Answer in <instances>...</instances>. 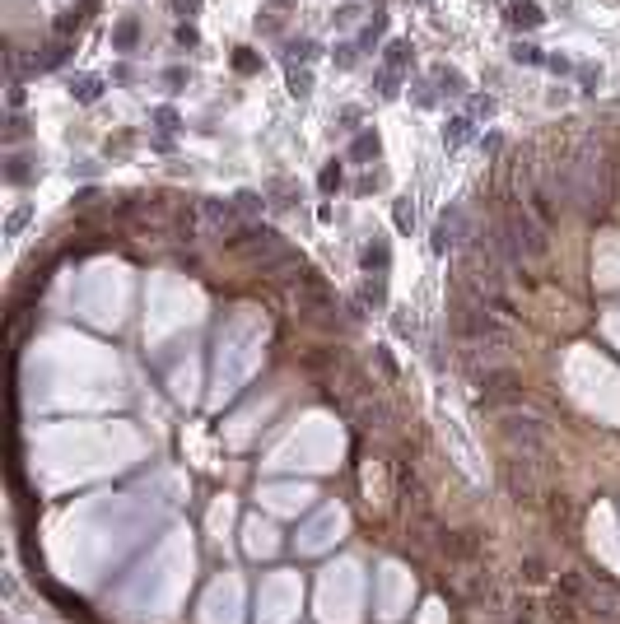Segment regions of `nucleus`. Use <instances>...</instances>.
<instances>
[{
	"mask_svg": "<svg viewBox=\"0 0 620 624\" xmlns=\"http://www.w3.org/2000/svg\"><path fill=\"white\" fill-rule=\"evenodd\" d=\"M462 233H466V215L452 205V210H443V219H438V229H434V252L457 247V243H462Z\"/></svg>",
	"mask_w": 620,
	"mask_h": 624,
	"instance_id": "nucleus-1",
	"label": "nucleus"
},
{
	"mask_svg": "<svg viewBox=\"0 0 620 624\" xmlns=\"http://www.w3.org/2000/svg\"><path fill=\"white\" fill-rule=\"evenodd\" d=\"M429 84H434L443 98H466V94H471V89H466V75H462V70H452V65H434Z\"/></svg>",
	"mask_w": 620,
	"mask_h": 624,
	"instance_id": "nucleus-2",
	"label": "nucleus"
},
{
	"mask_svg": "<svg viewBox=\"0 0 620 624\" xmlns=\"http://www.w3.org/2000/svg\"><path fill=\"white\" fill-rule=\"evenodd\" d=\"M541 5L536 0H509V24L513 28H541Z\"/></svg>",
	"mask_w": 620,
	"mask_h": 624,
	"instance_id": "nucleus-3",
	"label": "nucleus"
},
{
	"mask_svg": "<svg viewBox=\"0 0 620 624\" xmlns=\"http://www.w3.org/2000/svg\"><path fill=\"white\" fill-rule=\"evenodd\" d=\"M476 136V122L471 117H452L448 126H443V140H448V149H457V145H466Z\"/></svg>",
	"mask_w": 620,
	"mask_h": 624,
	"instance_id": "nucleus-4",
	"label": "nucleus"
},
{
	"mask_svg": "<svg viewBox=\"0 0 620 624\" xmlns=\"http://www.w3.org/2000/svg\"><path fill=\"white\" fill-rule=\"evenodd\" d=\"M285 61L294 65V61H317V42H312V38H289V42H285Z\"/></svg>",
	"mask_w": 620,
	"mask_h": 624,
	"instance_id": "nucleus-5",
	"label": "nucleus"
},
{
	"mask_svg": "<svg viewBox=\"0 0 620 624\" xmlns=\"http://www.w3.org/2000/svg\"><path fill=\"white\" fill-rule=\"evenodd\" d=\"M136 38H140V24L136 19H122V24L112 28V51H131L136 47Z\"/></svg>",
	"mask_w": 620,
	"mask_h": 624,
	"instance_id": "nucleus-6",
	"label": "nucleus"
},
{
	"mask_svg": "<svg viewBox=\"0 0 620 624\" xmlns=\"http://www.w3.org/2000/svg\"><path fill=\"white\" fill-rule=\"evenodd\" d=\"M98 94H103V79H98V75H79V79H70V98H79V103H93Z\"/></svg>",
	"mask_w": 620,
	"mask_h": 624,
	"instance_id": "nucleus-7",
	"label": "nucleus"
},
{
	"mask_svg": "<svg viewBox=\"0 0 620 624\" xmlns=\"http://www.w3.org/2000/svg\"><path fill=\"white\" fill-rule=\"evenodd\" d=\"M373 89H378V98H397V94H402V75H397V70H388V65H378Z\"/></svg>",
	"mask_w": 620,
	"mask_h": 624,
	"instance_id": "nucleus-8",
	"label": "nucleus"
},
{
	"mask_svg": "<svg viewBox=\"0 0 620 624\" xmlns=\"http://www.w3.org/2000/svg\"><path fill=\"white\" fill-rule=\"evenodd\" d=\"M383 65H388V70H397V75H406V65H411V42H388Z\"/></svg>",
	"mask_w": 620,
	"mask_h": 624,
	"instance_id": "nucleus-9",
	"label": "nucleus"
},
{
	"mask_svg": "<svg viewBox=\"0 0 620 624\" xmlns=\"http://www.w3.org/2000/svg\"><path fill=\"white\" fill-rule=\"evenodd\" d=\"M289 5H294V0H271V5H266V15L257 19V28H262V33H276V28H280V19H285V10H289Z\"/></svg>",
	"mask_w": 620,
	"mask_h": 624,
	"instance_id": "nucleus-10",
	"label": "nucleus"
},
{
	"mask_svg": "<svg viewBox=\"0 0 620 624\" xmlns=\"http://www.w3.org/2000/svg\"><path fill=\"white\" fill-rule=\"evenodd\" d=\"M350 158H359V163H369V158H378V136H373V131L355 136V149H350Z\"/></svg>",
	"mask_w": 620,
	"mask_h": 624,
	"instance_id": "nucleus-11",
	"label": "nucleus"
},
{
	"mask_svg": "<svg viewBox=\"0 0 620 624\" xmlns=\"http://www.w3.org/2000/svg\"><path fill=\"white\" fill-rule=\"evenodd\" d=\"M513 61L518 65H546V56L536 42H513Z\"/></svg>",
	"mask_w": 620,
	"mask_h": 624,
	"instance_id": "nucleus-12",
	"label": "nucleus"
},
{
	"mask_svg": "<svg viewBox=\"0 0 620 624\" xmlns=\"http://www.w3.org/2000/svg\"><path fill=\"white\" fill-rule=\"evenodd\" d=\"M331 56H336V65H341V70H350V65L359 61V47H355V38H345V42H336V51H331Z\"/></svg>",
	"mask_w": 620,
	"mask_h": 624,
	"instance_id": "nucleus-13",
	"label": "nucleus"
},
{
	"mask_svg": "<svg viewBox=\"0 0 620 624\" xmlns=\"http://www.w3.org/2000/svg\"><path fill=\"white\" fill-rule=\"evenodd\" d=\"M289 94H294V98H308L312 94V75H308V70H294V65H289Z\"/></svg>",
	"mask_w": 620,
	"mask_h": 624,
	"instance_id": "nucleus-14",
	"label": "nucleus"
},
{
	"mask_svg": "<svg viewBox=\"0 0 620 624\" xmlns=\"http://www.w3.org/2000/svg\"><path fill=\"white\" fill-rule=\"evenodd\" d=\"M359 19H364V5H355V0H345L341 15H336V28H355Z\"/></svg>",
	"mask_w": 620,
	"mask_h": 624,
	"instance_id": "nucleus-15",
	"label": "nucleus"
},
{
	"mask_svg": "<svg viewBox=\"0 0 620 624\" xmlns=\"http://www.w3.org/2000/svg\"><path fill=\"white\" fill-rule=\"evenodd\" d=\"M411 224H415V210H411V201H397V229H402V233H411Z\"/></svg>",
	"mask_w": 620,
	"mask_h": 624,
	"instance_id": "nucleus-16",
	"label": "nucleus"
},
{
	"mask_svg": "<svg viewBox=\"0 0 620 624\" xmlns=\"http://www.w3.org/2000/svg\"><path fill=\"white\" fill-rule=\"evenodd\" d=\"M233 65H238L243 75H252V70H257V56H252L248 47H238V56H233Z\"/></svg>",
	"mask_w": 620,
	"mask_h": 624,
	"instance_id": "nucleus-17",
	"label": "nucleus"
},
{
	"mask_svg": "<svg viewBox=\"0 0 620 624\" xmlns=\"http://www.w3.org/2000/svg\"><path fill=\"white\" fill-rule=\"evenodd\" d=\"M341 182V163H331V168H322V191H331Z\"/></svg>",
	"mask_w": 620,
	"mask_h": 624,
	"instance_id": "nucleus-18",
	"label": "nucleus"
},
{
	"mask_svg": "<svg viewBox=\"0 0 620 624\" xmlns=\"http://www.w3.org/2000/svg\"><path fill=\"white\" fill-rule=\"evenodd\" d=\"M61 61H65V47H61V42H56V47H47V56H42L47 70H51V65H61Z\"/></svg>",
	"mask_w": 620,
	"mask_h": 624,
	"instance_id": "nucleus-19",
	"label": "nucleus"
},
{
	"mask_svg": "<svg viewBox=\"0 0 620 624\" xmlns=\"http://www.w3.org/2000/svg\"><path fill=\"white\" fill-rule=\"evenodd\" d=\"M154 122L164 126V131H173V126H177V112H173V108H159V112H154Z\"/></svg>",
	"mask_w": 620,
	"mask_h": 624,
	"instance_id": "nucleus-20",
	"label": "nucleus"
},
{
	"mask_svg": "<svg viewBox=\"0 0 620 624\" xmlns=\"http://www.w3.org/2000/svg\"><path fill=\"white\" fill-rule=\"evenodd\" d=\"M471 112H476V117H490L495 103H490V98H471Z\"/></svg>",
	"mask_w": 620,
	"mask_h": 624,
	"instance_id": "nucleus-21",
	"label": "nucleus"
},
{
	"mask_svg": "<svg viewBox=\"0 0 620 624\" xmlns=\"http://www.w3.org/2000/svg\"><path fill=\"white\" fill-rule=\"evenodd\" d=\"M173 10H177V15H196V10H201V0H173Z\"/></svg>",
	"mask_w": 620,
	"mask_h": 624,
	"instance_id": "nucleus-22",
	"label": "nucleus"
},
{
	"mask_svg": "<svg viewBox=\"0 0 620 624\" xmlns=\"http://www.w3.org/2000/svg\"><path fill=\"white\" fill-rule=\"evenodd\" d=\"M177 42H182V47H196V28H186L182 24V28H177Z\"/></svg>",
	"mask_w": 620,
	"mask_h": 624,
	"instance_id": "nucleus-23",
	"label": "nucleus"
},
{
	"mask_svg": "<svg viewBox=\"0 0 620 624\" xmlns=\"http://www.w3.org/2000/svg\"><path fill=\"white\" fill-rule=\"evenodd\" d=\"M546 65H550L555 75H564V70H569V61H564V56H546Z\"/></svg>",
	"mask_w": 620,
	"mask_h": 624,
	"instance_id": "nucleus-24",
	"label": "nucleus"
},
{
	"mask_svg": "<svg viewBox=\"0 0 620 624\" xmlns=\"http://www.w3.org/2000/svg\"><path fill=\"white\" fill-rule=\"evenodd\" d=\"M355 122H359V108H345V112H341V126H345V131H350V126H355Z\"/></svg>",
	"mask_w": 620,
	"mask_h": 624,
	"instance_id": "nucleus-25",
	"label": "nucleus"
},
{
	"mask_svg": "<svg viewBox=\"0 0 620 624\" xmlns=\"http://www.w3.org/2000/svg\"><path fill=\"white\" fill-rule=\"evenodd\" d=\"M359 5V0H355ZM364 5H369V10H383V5H388V0H364Z\"/></svg>",
	"mask_w": 620,
	"mask_h": 624,
	"instance_id": "nucleus-26",
	"label": "nucleus"
}]
</instances>
